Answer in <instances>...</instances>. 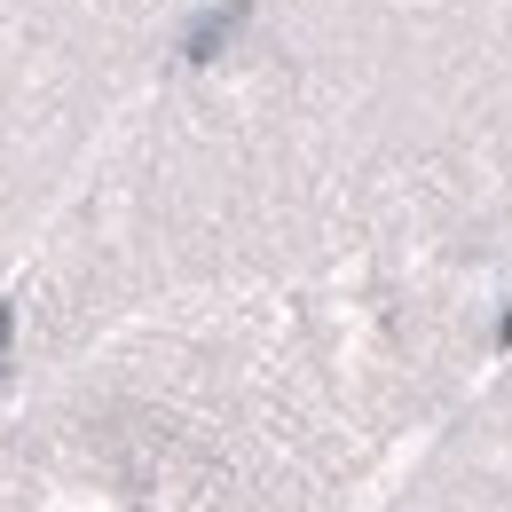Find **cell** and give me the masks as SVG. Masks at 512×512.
Listing matches in <instances>:
<instances>
[{
	"instance_id": "6da1fadb",
	"label": "cell",
	"mask_w": 512,
	"mask_h": 512,
	"mask_svg": "<svg viewBox=\"0 0 512 512\" xmlns=\"http://www.w3.org/2000/svg\"><path fill=\"white\" fill-rule=\"evenodd\" d=\"M347 268L512 276V0H205L0 292V386L134 308Z\"/></svg>"
},
{
	"instance_id": "7a4b0ae2",
	"label": "cell",
	"mask_w": 512,
	"mask_h": 512,
	"mask_svg": "<svg viewBox=\"0 0 512 512\" xmlns=\"http://www.w3.org/2000/svg\"><path fill=\"white\" fill-rule=\"evenodd\" d=\"M512 276L182 292L0 386V512H371L489 363Z\"/></svg>"
},
{
	"instance_id": "3957f363",
	"label": "cell",
	"mask_w": 512,
	"mask_h": 512,
	"mask_svg": "<svg viewBox=\"0 0 512 512\" xmlns=\"http://www.w3.org/2000/svg\"><path fill=\"white\" fill-rule=\"evenodd\" d=\"M205 0H0V292L127 134Z\"/></svg>"
},
{
	"instance_id": "277c9868",
	"label": "cell",
	"mask_w": 512,
	"mask_h": 512,
	"mask_svg": "<svg viewBox=\"0 0 512 512\" xmlns=\"http://www.w3.org/2000/svg\"><path fill=\"white\" fill-rule=\"evenodd\" d=\"M371 512H512V323L379 481Z\"/></svg>"
}]
</instances>
